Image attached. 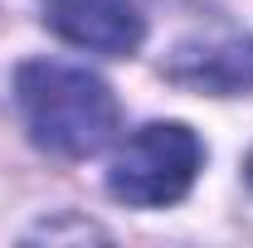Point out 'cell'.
Returning a JSON list of instances; mask_svg holds the SVG:
<instances>
[{"label":"cell","mask_w":253,"mask_h":248,"mask_svg":"<svg viewBox=\"0 0 253 248\" xmlns=\"http://www.w3.org/2000/svg\"><path fill=\"white\" fill-rule=\"evenodd\" d=\"M15 107L34 141L68 161L97 156L122 122L112 88L97 73L59 59H30L15 68Z\"/></svg>","instance_id":"6da1fadb"},{"label":"cell","mask_w":253,"mask_h":248,"mask_svg":"<svg viewBox=\"0 0 253 248\" xmlns=\"http://www.w3.org/2000/svg\"><path fill=\"white\" fill-rule=\"evenodd\" d=\"M200 161L205 146L185 122H146L117 146L107 165V190L131 209H161L185 200L200 175Z\"/></svg>","instance_id":"7a4b0ae2"},{"label":"cell","mask_w":253,"mask_h":248,"mask_svg":"<svg viewBox=\"0 0 253 248\" xmlns=\"http://www.w3.org/2000/svg\"><path fill=\"white\" fill-rule=\"evenodd\" d=\"M44 25L59 34L63 44L88 49V54H136L141 49V10L131 0H39Z\"/></svg>","instance_id":"3957f363"},{"label":"cell","mask_w":253,"mask_h":248,"mask_svg":"<svg viewBox=\"0 0 253 248\" xmlns=\"http://www.w3.org/2000/svg\"><path fill=\"white\" fill-rule=\"evenodd\" d=\"M170 78L185 88H205V93H253V39H229L200 54H180L170 63Z\"/></svg>","instance_id":"277c9868"},{"label":"cell","mask_w":253,"mask_h":248,"mask_svg":"<svg viewBox=\"0 0 253 248\" xmlns=\"http://www.w3.org/2000/svg\"><path fill=\"white\" fill-rule=\"evenodd\" d=\"M244 175H249V185H253V156H249V165H244Z\"/></svg>","instance_id":"5b68a950"}]
</instances>
